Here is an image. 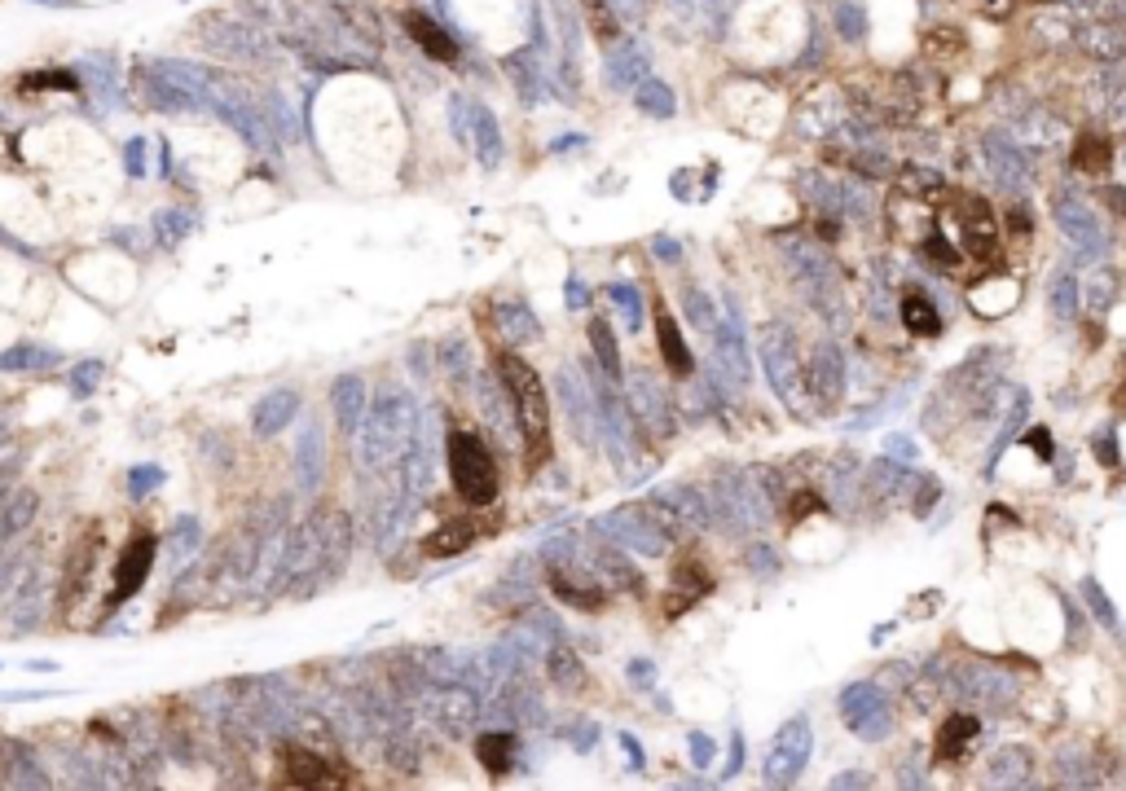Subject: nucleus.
<instances>
[{
	"label": "nucleus",
	"instance_id": "f257e3e1",
	"mask_svg": "<svg viewBox=\"0 0 1126 791\" xmlns=\"http://www.w3.org/2000/svg\"><path fill=\"white\" fill-rule=\"evenodd\" d=\"M493 365H498V383H502L506 400H511L515 427H520V436H524L528 462L550 458V396H546L542 374H537L520 352H498Z\"/></svg>",
	"mask_w": 1126,
	"mask_h": 791
},
{
	"label": "nucleus",
	"instance_id": "f03ea898",
	"mask_svg": "<svg viewBox=\"0 0 1126 791\" xmlns=\"http://www.w3.org/2000/svg\"><path fill=\"white\" fill-rule=\"evenodd\" d=\"M757 352H761V365H766V378L775 387V396L792 414H810V392H805V365H801V352H797V334H792L783 321H766L757 330Z\"/></svg>",
	"mask_w": 1126,
	"mask_h": 791
},
{
	"label": "nucleus",
	"instance_id": "7ed1b4c3",
	"mask_svg": "<svg viewBox=\"0 0 1126 791\" xmlns=\"http://www.w3.org/2000/svg\"><path fill=\"white\" fill-rule=\"evenodd\" d=\"M449 479H454L458 497L467 506H493L498 501V462H493L489 444L471 431H454L449 436Z\"/></svg>",
	"mask_w": 1126,
	"mask_h": 791
},
{
	"label": "nucleus",
	"instance_id": "20e7f679",
	"mask_svg": "<svg viewBox=\"0 0 1126 791\" xmlns=\"http://www.w3.org/2000/svg\"><path fill=\"white\" fill-rule=\"evenodd\" d=\"M1052 216H1056V229L1065 233V242L1074 247L1078 264H1096V260H1105V255H1109V242H1113L1109 229L1100 225V216L1091 211V203L1078 194V189H1069V185L1056 189Z\"/></svg>",
	"mask_w": 1126,
	"mask_h": 791
},
{
	"label": "nucleus",
	"instance_id": "39448f33",
	"mask_svg": "<svg viewBox=\"0 0 1126 791\" xmlns=\"http://www.w3.org/2000/svg\"><path fill=\"white\" fill-rule=\"evenodd\" d=\"M643 506L669 532V541H687V537H700L704 528H713L704 488H695V484H660V488H651V497Z\"/></svg>",
	"mask_w": 1126,
	"mask_h": 791
},
{
	"label": "nucleus",
	"instance_id": "423d86ee",
	"mask_svg": "<svg viewBox=\"0 0 1126 791\" xmlns=\"http://www.w3.org/2000/svg\"><path fill=\"white\" fill-rule=\"evenodd\" d=\"M594 532H599L603 541H612L616 550L625 554H643V559H665L669 554V532L660 528L656 519H651V510L638 501V506H616L607 510V515L594 523Z\"/></svg>",
	"mask_w": 1126,
	"mask_h": 791
},
{
	"label": "nucleus",
	"instance_id": "0eeeda50",
	"mask_svg": "<svg viewBox=\"0 0 1126 791\" xmlns=\"http://www.w3.org/2000/svg\"><path fill=\"white\" fill-rule=\"evenodd\" d=\"M792 260V277H797L801 295L814 304V313L832 317L836 326H845V299H841V277H836L832 260L819 247H805V242H792L788 247Z\"/></svg>",
	"mask_w": 1126,
	"mask_h": 791
},
{
	"label": "nucleus",
	"instance_id": "6e6552de",
	"mask_svg": "<svg viewBox=\"0 0 1126 791\" xmlns=\"http://www.w3.org/2000/svg\"><path fill=\"white\" fill-rule=\"evenodd\" d=\"M942 690L964 695V699H973V704L995 708V712H1003L1012 699H1017V682H1012L999 664H981V660H959L955 668H946Z\"/></svg>",
	"mask_w": 1126,
	"mask_h": 791
},
{
	"label": "nucleus",
	"instance_id": "1a4fd4ad",
	"mask_svg": "<svg viewBox=\"0 0 1126 791\" xmlns=\"http://www.w3.org/2000/svg\"><path fill=\"white\" fill-rule=\"evenodd\" d=\"M625 400H629V418L638 422V431L647 440H669L678 431V405H673V396L651 374H629Z\"/></svg>",
	"mask_w": 1126,
	"mask_h": 791
},
{
	"label": "nucleus",
	"instance_id": "9d476101",
	"mask_svg": "<svg viewBox=\"0 0 1126 791\" xmlns=\"http://www.w3.org/2000/svg\"><path fill=\"white\" fill-rule=\"evenodd\" d=\"M810 748H814L810 721H805V717H792L788 726H783L775 739H770V752H766V761H761V778H766L770 787L797 783L801 770H805V761H810Z\"/></svg>",
	"mask_w": 1126,
	"mask_h": 791
},
{
	"label": "nucleus",
	"instance_id": "9b49d317",
	"mask_svg": "<svg viewBox=\"0 0 1126 791\" xmlns=\"http://www.w3.org/2000/svg\"><path fill=\"white\" fill-rule=\"evenodd\" d=\"M841 717L845 726L867 743H880L885 734L893 730V708H889V695L880 690L876 682H854L841 690Z\"/></svg>",
	"mask_w": 1126,
	"mask_h": 791
},
{
	"label": "nucleus",
	"instance_id": "f8f14e48",
	"mask_svg": "<svg viewBox=\"0 0 1126 791\" xmlns=\"http://www.w3.org/2000/svg\"><path fill=\"white\" fill-rule=\"evenodd\" d=\"M955 225H959V255L990 264L999 255V220L981 198H959L955 203Z\"/></svg>",
	"mask_w": 1126,
	"mask_h": 791
},
{
	"label": "nucleus",
	"instance_id": "ddd939ff",
	"mask_svg": "<svg viewBox=\"0 0 1126 791\" xmlns=\"http://www.w3.org/2000/svg\"><path fill=\"white\" fill-rule=\"evenodd\" d=\"M278 783L282 787H348L357 783V774L330 765L326 756L304 752V748H282L278 752Z\"/></svg>",
	"mask_w": 1126,
	"mask_h": 791
},
{
	"label": "nucleus",
	"instance_id": "4468645a",
	"mask_svg": "<svg viewBox=\"0 0 1126 791\" xmlns=\"http://www.w3.org/2000/svg\"><path fill=\"white\" fill-rule=\"evenodd\" d=\"M805 392H810V400L819 409H836L845 396V356L841 348H836L832 339H823L819 348H814L810 365H805Z\"/></svg>",
	"mask_w": 1126,
	"mask_h": 791
},
{
	"label": "nucleus",
	"instance_id": "2eb2a0df",
	"mask_svg": "<svg viewBox=\"0 0 1126 791\" xmlns=\"http://www.w3.org/2000/svg\"><path fill=\"white\" fill-rule=\"evenodd\" d=\"M559 396H563V414H568V422H572V436L585 440V444L599 440V396H594L590 374L563 370L559 374Z\"/></svg>",
	"mask_w": 1126,
	"mask_h": 791
},
{
	"label": "nucleus",
	"instance_id": "dca6fc26",
	"mask_svg": "<svg viewBox=\"0 0 1126 791\" xmlns=\"http://www.w3.org/2000/svg\"><path fill=\"white\" fill-rule=\"evenodd\" d=\"M154 550H159L154 532H137V537H132L124 550H119V559H115V594H110L106 607L128 603V598L137 594L141 585H146V576H150V567H154Z\"/></svg>",
	"mask_w": 1126,
	"mask_h": 791
},
{
	"label": "nucleus",
	"instance_id": "f3484780",
	"mask_svg": "<svg viewBox=\"0 0 1126 791\" xmlns=\"http://www.w3.org/2000/svg\"><path fill=\"white\" fill-rule=\"evenodd\" d=\"M401 22H405V31H410V40H414L432 62L458 66V44H454V36H449L445 27H436V22L427 18V14H418V9H410V14H405Z\"/></svg>",
	"mask_w": 1126,
	"mask_h": 791
},
{
	"label": "nucleus",
	"instance_id": "a211bd4d",
	"mask_svg": "<svg viewBox=\"0 0 1126 791\" xmlns=\"http://www.w3.org/2000/svg\"><path fill=\"white\" fill-rule=\"evenodd\" d=\"M986 159H990V176L1008 189V194H1025L1030 189V167H1025L1021 150L1003 137H986Z\"/></svg>",
	"mask_w": 1126,
	"mask_h": 791
},
{
	"label": "nucleus",
	"instance_id": "6ab92c4d",
	"mask_svg": "<svg viewBox=\"0 0 1126 791\" xmlns=\"http://www.w3.org/2000/svg\"><path fill=\"white\" fill-rule=\"evenodd\" d=\"M977 734H981V721L973 717V712H951V717L942 721V730H937L933 761L951 765V761H959V756H968V748L977 743Z\"/></svg>",
	"mask_w": 1126,
	"mask_h": 791
},
{
	"label": "nucleus",
	"instance_id": "aec40b11",
	"mask_svg": "<svg viewBox=\"0 0 1126 791\" xmlns=\"http://www.w3.org/2000/svg\"><path fill=\"white\" fill-rule=\"evenodd\" d=\"M1034 752L1021 748V743H1008L990 756V770H986V783L990 787H1030L1034 783Z\"/></svg>",
	"mask_w": 1126,
	"mask_h": 791
},
{
	"label": "nucleus",
	"instance_id": "412c9836",
	"mask_svg": "<svg viewBox=\"0 0 1126 791\" xmlns=\"http://www.w3.org/2000/svg\"><path fill=\"white\" fill-rule=\"evenodd\" d=\"M656 339H660V356H665V370L673 378H695V356L687 348V339H682L678 321H673L669 313L656 317Z\"/></svg>",
	"mask_w": 1126,
	"mask_h": 791
},
{
	"label": "nucleus",
	"instance_id": "4be33fe9",
	"mask_svg": "<svg viewBox=\"0 0 1126 791\" xmlns=\"http://www.w3.org/2000/svg\"><path fill=\"white\" fill-rule=\"evenodd\" d=\"M476 537H480V528L471 519H445L432 537L423 541V554L427 559H454V554H462Z\"/></svg>",
	"mask_w": 1126,
	"mask_h": 791
},
{
	"label": "nucleus",
	"instance_id": "5701e85b",
	"mask_svg": "<svg viewBox=\"0 0 1126 791\" xmlns=\"http://www.w3.org/2000/svg\"><path fill=\"white\" fill-rule=\"evenodd\" d=\"M911 484H920V479H915L911 471H907V462H898V458H880V462H871L867 466V484H863V493H876V497H898V493H907Z\"/></svg>",
	"mask_w": 1126,
	"mask_h": 791
},
{
	"label": "nucleus",
	"instance_id": "b1692460",
	"mask_svg": "<svg viewBox=\"0 0 1126 791\" xmlns=\"http://www.w3.org/2000/svg\"><path fill=\"white\" fill-rule=\"evenodd\" d=\"M1017 282H1003V277H977L973 286H968V299H973V308L981 317H995V313H1008L1012 304H1017Z\"/></svg>",
	"mask_w": 1126,
	"mask_h": 791
},
{
	"label": "nucleus",
	"instance_id": "393cba45",
	"mask_svg": "<svg viewBox=\"0 0 1126 791\" xmlns=\"http://www.w3.org/2000/svg\"><path fill=\"white\" fill-rule=\"evenodd\" d=\"M476 756H480V765H484V770H489L493 778H502L506 770H511V761H515V734H511V730H489V734H480V739H476Z\"/></svg>",
	"mask_w": 1126,
	"mask_h": 791
},
{
	"label": "nucleus",
	"instance_id": "a878e982",
	"mask_svg": "<svg viewBox=\"0 0 1126 791\" xmlns=\"http://www.w3.org/2000/svg\"><path fill=\"white\" fill-rule=\"evenodd\" d=\"M1113 163V141L1105 137V132H1083V137L1074 141V167L1078 172H1109Z\"/></svg>",
	"mask_w": 1126,
	"mask_h": 791
},
{
	"label": "nucleus",
	"instance_id": "bb28decb",
	"mask_svg": "<svg viewBox=\"0 0 1126 791\" xmlns=\"http://www.w3.org/2000/svg\"><path fill=\"white\" fill-rule=\"evenodd\" d=\"M590 348L607 383H621V348H616V334L607 321H590Z\"/></svg>",
	"mask_w": 1126,
	"mask_h": 791
},
{
	"label": "nucleus",
	"instance_id": "cd10ccee",
	"mask_svg": "<svg viewBox=\"0 0 1126 791\" xmlns=\"http://www.w3.org/2000/svg\"><path fill=\"white\" fill-rule=\"evenodd\" d=\"M898 317H902V326H907L915 339H933V334L942 330V317H937V308L924 295H907V299H902Z\"/></svg>",
	"mask_w": 1126,
	"mask_h": 791
},
{
	"label": "nucleus",
	"instance_id": "c85d7f7f",
	"mask_svg": "<svg viewBox=\"0 0 1126 791\" xmlns=\"http://www.w3.org/2000/svg\"><path fill=\"white\" fill-rule=\"evenodd\" d=\"M498 330H502L506 343H533L537 334H542L537 317L528 313L524 304H502V308H498Z\"/></svg>",
	"mask_w": 1126,
	"mask_h": 791
},
{
	"label": "nucleus",
	"instance_id": "c756f323",
	"mask_svg": "<svg viewBox=\"0 0 1126 791\" xmlns=\"http://www.w3.org/2000/svg\"><path fill=\"white\" fill-rule=\"evenodd\" d=\"M1056 783H1061V787H1091V783H1100V774L1091 770V761H1087V748H1065L1061 756H1056Z\"/></svg>",
	"mask_w": 1126,
	"mask_h": 791
},
{
	"label": "nucleus",
	"instance_id": "7c9ffc66",
	"mask_svg": "<svg viewBox=\"0 0 1126 791\" xmlns=\"http://www.w3.org/2000/svg\"><path fill=\"white\" fill-rule=\"evenodd\" d=\"M546 673H550V682L563 686V690H577L585 682V664L572 646H555V651L546 655Z\"/></svg>",
	"mask_w": 1126,
	"mask_h": 791
},
{
	"label": "nucleus",
	"instance_id": "2f4dec72",
	"mask_svg": "<svg viewBox=\"0 0 1126 791\" xmlns=\"http://www.w3.org/2000/svg\"><path fill=\"white\" fill-rule=\"evenodd\" d=\"M1047 304H1052L1056 321H1074L1078 317V282H1074V273H1052V282H1047Z\"/></svg>",
	"mask_w": 1126,
	"mask_h": 791
},
{
	"label": "nucleus",
	"instance_id": "473e14b6",
	"mask_svg": "<svg viewBox=\"0 0 1126 791\" xmlns=\"http://www.w3.org/2000/svg\"><path fill=\"white\" fill-rule=\"evenodd\" d=\"M937 189H942V176H937L933 167H907V172H898V185H893V194L920 198V203H933Z\"/></svg>",
	"mask_w": 1126,
	"mask_h": 791
},
{
	"label": "nucleus",
	"instance_id": "72a5a7b5",
	"mask_svg": "<svg viewBox=\"0 0 1126 791\" xmlns=\"http://www.w3.org/2000/svg\"><path fill=\"white\" fill-rule=\"evenodd\" d=\"M80 80L71 71H31L18 80V93H75Z\"/></svg>",
	"mask_w": 1126,
	"mask_h": 791
},
{
	"label": "nucleus",
	"instance_id": "f704fd0d",
	"mask_svg": "<svg viewBox=\"0 0 1126 791\" xmlns=\"http://www.w3.org/2000/svg\"><path fill=\"white\" fill-rule=\"evenodd\" d=\"M682 304H687V317H691L695 330H704V334L717 330V308H713V299L704 295L700 286H682Z\"/></svg>",
	"mask_w": 1126,
	"mask_h": 791
},
{
	"label": "nucleus",
	"instance_id": "c9c22d12",
	"mask_svg": "<svg viewBox=\"0 0 1126 791\" xmlns=\"http://www.w3.org/2000/svg\"><path fill=\"white\" fill-rule=\"evenodd\" d=\"M607 295H612V304L621 308L625 330H638V326H643V295H638L634 286H629V282H612V286H607Z\"/></svg>",
	"mask_w": 1126,
	"mask_h": 791
},
{
	"label": "nucleus",
	"instance_id": "e433bc0d",
	"mask_svg": "<svg viewBox=\"0 0 1126 791\" xmlns=\"http://www.w3.org/2000/svg\"><path fill=\"white\" fill-rule=\"evenodd\" d=\"M476 146L484 154V163H498L502 141H498V124H493L489 110H476Z\"/></svg>",
	"mask_w": 1126,
	"mask_h": 791
},
{
	"label": "nucleus",
	"instance_id": "4c0bfd02",
	"mask_svg": "<svg viewBox=\"0 0 1126 791\" xmlns=\"http://www.w3.org/2000/svg\"><path fill=\"white\" fill-rule=\"evenodd\" d=\"M581 5H585V14H590V27H594V36L612 44V40H616V31H621V27H616V18H612V9H607L603 0H581Z\"/></svg>",
	"mask_w": 1126,
	"mask_h": 791
},
{
	"label": "nucleus",
	"instance_id": "58836bf2",
	"mask_svg": "<svg viewBox=\"0 0 1126 791\" xmlns=\"http://www.w3.org/2000/svg\"><path fill=\"white\" fill-rule=\"evenodd\" d=\"M638 106H643L647 115H656V119H669V115H673V97H669L665 84H643V93H638Z\"/></svg>",
	"mask_w": 1126,
	"mask_h": 791
},
{
	"label": "nucleus",
	"instance_id": "ea45409f",
	"mask_svg": "<svg viewBox=\"0 0 1126 791\" xmlns=\"http://www.w3.org/2000/svg\"><path fill=\"white\" fill-rule=\"evenodd\" d=\"M1083 598H1087V603H1091V611H1096V620H1100V625H1109V629H1118V611H1113V603H1109V598H1105V589H1100L1096 581H1091V576H1087V581H1083Z\"/></svg>",
	"mask_w": 1126,
	"mask_h": 791
},
{
	"label": "nucleus",
	"instance_id": "a19ab883",
	"mask_svg": "<svg viewBox=\"0 0 1126 791\" xmlns=\"http://www.w3.org/2000/svg\"><path fill=\"white\" fill-rule=\"evenodd\" d=\"M1113 291H1118V277H1109V269H1100L1096 282H1091V308H1096V313H1105Z\"/></svg>",
	"mask_w": 1126,
	"mask_h": 791
},
{
	"label": "nucleus",
	"instance_id": "79ce46f5",
	"mask_svg": "<svg viewBox=\"0 0 1126 791\" xmlns=\"http://www.w3.org/2000/svg\"><path fill=\"white\" fill-rule=\"evenodd\" d=\"M1025 444H1030V453L1039 462H1052L1056 458V449H1052V431L1047 427H1039V431H1025Z\"/></svg>",
	"mask_w": 1126,
	"mask_h": 791
},
{
	"label": "nucleus",
	"instance_id": "37998d69",
	"mask_svg": "<svg viewBox=\"0 0 1126 791\" xmlns=\"http://www.w3.org/2000/svg\"><path fill=\"white\" fill-rule=\"evenodd\" d=\"M1065 625H1069V642H1074V646H1087V616H1083V611H1078L1074 603H1069V598H1065Z\"/></svg>",
	"mask_w": 1126,
	"mask_h": 791
},
{
	"label": "nucleus",
	"instance_id": "c03bdc74",
	"mask_svg": "<svg viewBox=\"0 0 1126 791\" xmlns=\"http://www.w3.org/2000/svg\"><path fill=\"white\" fill-rule=\"evenodd\" d=\"M678 585H695V594H709V589H713L709 572H700V567H695V563L678 567Z\"/></svg>",
	"mask_w": 1126,
	"mask_h": 791
},
{
	"label": "nucleus",
	"instance_id": "a18cd8bd",
	"mask_svg": "<svg viewBox=\"0 0 1126 791\" xmlns=\"http://www.w3.org/2000/svg\"><path fill=\"white\" fill-rule=\"evenodd\" d=\"M885 453H889V458H898V462H907V466L915 462V444H911L907 436H889V440H885Z\"/></svg>",
	"mask_w": 1126,
	"mask_h": 791
},
{
	"label": "nucleus",
	"instance_id": "49530a36",
	"mask_svg": "<svg viewBox=\"0 0 1126 791\" xmlns=\"http://www.w3.org/2000/svg\"><path fill=\"white\" fill-rule=\"evenodd\" d=\"M937 497H942V488H937V479H920V497H915V515H924V510H929Z\"/></svg>",
	"mask_w": 1126,
	"mask_h": 791
},
{
	"label": "nucleus",
	"instance_id": "de8ad7c7",
	"mask_svg": "<svg viewBox=\"0 0 1126 791\" xmlns=\"http://www.w3.org/2000/svg\"><path fill=\"white\" fill-rule=\"evenodd\" d=\"M748 567H753V572H770V567H775V550H770V545H753V550H748Z\"/></svg>",
	"mask_w": 1126,
	"mask_h": 791
},
{
	"label": "nucleus",
	"instance_id": "09e8293b",
	"mask_svg": "<svg viewBox=\"0 0 1126 791\" xmlns=\"http://www.w3.org/2000/svg\"><path fill=\"white\" fill-rule=\"evenodd\" d=\"M691 756H695V765H709V756H713V743L704 739V734H691Z\"/></svg>",
	"mask_w": 1126,
	"mask_h": 791
},
{
	"label": "nucleus",
	"instance_id": "8fccbe9b",
	"mask_svg": "<svg viewBox=\"0 0 1126 791\" xmlns=\"http://www.w3.org/2000/svg\"><path fill=\"white\" fill-rule=\"evenodd\" d=\"M585 299H590V291H585V286L577 282V277H568V308H577V313H581Z\"/></svg>",
	"mask_w": 1126,
	"mask_h": 791
},
{
	"label": "nucleus",
	"instance_id": "3c124183",
	"mask_svg": "<svg viewBox=\"0 0 1126 791\" xmlns=\"http://www.w3.org/2000/svg\"><path fill=\"white\" fill-rule=\"evenodd\" d=\"M832 787H871V774H863V770H854V774H836V778H832Z\"/></svg>",
	"mask_w": 1126,
	"mask_h": 791
},
{
	"label": "nucleus",
	"instance_id": "603ef678",
	"mask_svg": "<svg viewBox=\"0 0 1126 791\" xmlns=\"http://www.w3.org/2000/svg\"><path fill=\"white\" fill-rule=\"evenodd\" d=\"M629 677H634V682H643V686H651V682H656V668H647V660H634V664H629Z\"/></svg>",
	"mask_w": 1126,
	"mask_h": 791
},
{
	"label": "nucleus",
	"instance_id": "864d4df0",
	"mask_svg": "<svg viewBox=\"0 0 1126 791\" xmlns=\"http://www.w3.org/2000/svg\"><path fill=\"white\" fill-rule=\"evenodd\" d=\"M739 761H744V739H739V734H731V765H726V778L739 770Z\"/></svg>",
	"mask_w": 1126,
	"mask_h": 791
},
{
	"label": "nucleus",
	"instance_id": "5fc2aeb1",
	"mask_svg": "<svg viewBox=\"0 0 1126 791\" xmlns=\"http://www.w3.org/2000/svg\"><path fill=\"white\" fill-rule=\"evenodd\" d=\"M1105 203H1109L1113 211H1118V216H1126V189H1118V185L1105 189Z\"/></svg>",
	"mask_w": 1126,
	"mask_h": 791
},
{
	"label": "nucleus",
	"instance_id": "6e6d98bb",
	"mask_svg": "<svg viewBox=\"0 0 1126 791\" xmlns=\"http://www.w3.org/2000/svg\"><path fill=\"white\" fill-rule=\"evenodd\" d=\"M572 743H577V748H594V726H590V721H585V726H577Z\"/></svg>",
	"mask_w": 1126,
	"mask_h": 791
},
{
	"label": "nucleus",
	"instance_id": "4d7b16f0",
	"mask_svg": "<svg viewBox=\"0 0 1126 791\" xmlns=\"http://www.w3.org/2000/svg\"><path fill=\"white\" fill-rule=\"evenodd\" d=\"M1100 458H1105V462H1118V440H1113V436L1100 440Z\"/></svg>",
	"mask_w": 1126,
	"mask_h": 791
},
{
	"label": "nucleus",
	"instance_id": "13d9d810",
	"mask_svg": "<svg viewBox=\"0 0 1126 791\" xmlns=\"http://www.w3.org/2000/svg\"><path fill=\"white\" fill-rule=\"evenodd\" d=\"M656 251H660V255H665V260H678V247H673V242H669V238H656Z\"/></svg>",
	"mask_w": 1126,
	"mask_h": 791
}]
</instances>
